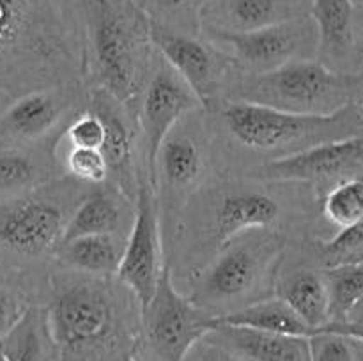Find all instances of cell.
<instances>
[{
    "mask_svg": "<svg viewBox=\"0 0 363 361\" xmlns=\"http://www.w3.org/2000/svg\"><path fill=\"white\" fill-rule=\"evenodd\" d=\"M354 7V13H358V9L363 11V0H351Z\"/></svg>",
    "mask_w": 363,
    "mask_h": 361,
    "instance_id": "obj_39",
    "label": "cell"
},
{
    "mask_svg": "<svg viewBox=\"0 0 363 361\" xmlns=\"http://www.w3.org/2000/svg\"><path fill=\"white\" fill-rule=\"evenodd\" d=\"M80 85L39 88L14 98L0 113V149L34 147L77 115Z\"/></svg>",
    "mask_w": 363,
    "mask_h": 361,
    "instance_id": "obj_16",
    "label": "cell"
},
{
    "mask_svg": "<svg viewBox=\"0 0 363 361\" xmlns=\"http://www.w3.org/2000/svg\"><path fill=\"white\" fill-rule=\"evenodd\" d=\"M202 35L240 73H268L294 60L318 57V28L311 16L245 34L202 32Z\"/></svg>",
    "mask_w": 363,
    "mask_h": 361,
    "instance_id": "obj_11",
    "label": "cell"
},
{
    "mask_svg": "<svg viewBox=\"0 0 363 361\" xmlns=\"http://www.w3.org/2000/svg\"><path fill=\"white\" fill-rule=\"evenodd\" d=\"M165 264L155 188L147 177L140 176L135 198V219L126 236L123 260L116 275L117 282L133 294L138 310L147 306L155 296Z\"/></svg>",
    "mask_w": 363,
    "mask_h": 361,
    "instance_id": "obj_14",
    "label": "cell"
},
{
    "mask_svg": "<svg viewBox=\"0 0 363 361\" xmlns=\"http://www.w3.org/2000/svg\"><path fill=\"white\" fill-rule=\"evenodd\" d=\"M318 268L363 260V223L339 230L328 239H314L307 251Z\"/></svg>",
    "mask_w": 363,
    "mask_h": 361,
    "instance_id": "obj_29",
    "label": "cell"
},
{
    "mask_svg": "<svg viewBox=\"0 0 363 361\" xmlns=\"http://www.w3.org/2000/svg\"><path fill=\"white\" fill-rule=\"evenodd\" d=\"M206 336L225 347L240 361H311V343L305 336L277 335L213 322Z\"/></svg>",
    "mask_w": 363,
    "mask_h": 361,
    "instance_id": "obj_21",
    "label": "cell"
},
{
    "mask_svg": "<svg viewBox=\"0 0 363 361\" xmlns=\"http://www.w3.org/2000/svg\"><path fill=\"white\" fill-rule=\"evenodd\" d=\"M273 296L286 301L312 329V335L330 322L328 289L318 265H300L286 271L279 268Z\"/></svg>",
    "mask_w": 363,
    "mask_h": 361,
    "instance_id": "obj_22",
    "label": "cell"
},
{
    "mask_svg": "<svg viewBox=\"0 0 363 361\" xmlns=\"http://www.w3.org/2000/svg\"><path fill=\"white\" fill-rule=\"evenodd\" d=\"M126 236L96 234L60 244L53 260L60 269L96 276H116L124 255Z\"/></svg>",
    "mask_w": 363,
    "mask_h": 361,
    "instance_id": "obj_24",
    "label": "cell"
},
{
    "mask_svg": "<svg viewBox=\"0 0 363 361\" xmlns=\"http://www.w3.org/2000/svg\"><path fill=\"white\" fill-rule=\"evenodd\" d=\"M151 18L112 0H89V73L98 85L133 112L151 74L155 48Z\"/></svg>",
    "mask_w": 363,
    "mask_h": 361,
    "instance_id": "obj_5",
    "label": "cell"
},
{
    "mask_svg": "<svg viewBox=\"0 0 363 361\" xmlns=\"http://www.w3.org/2000/svg\"><path fill=\"white\" fill-rule=\"evenodd\" d=\"M149 38L156 53L190 85L202 108L216 110L223 101V88L234 69L229 59L208 41L158 21L149 23Z\"/></svg>",
    "mask_w": 363,
    "mask_h": 361,
    "instance_id": "obj_15",
    "label": "cell"
},
{
    "mask_svg": "<svg viewBox=\"0 0 363 361\" xmlns=\"http://www.w3.org/2000/svg\"><path fill=\"white\" fill-rule=\"evenodd\" d=\"M303 16L311 0H202L197 7L201 32L245 34Z\"/></svg>",
    "mask_w": 363,
    "mask_h": 361,
    "instance_id": "obj_17",
    "label": "cell"
},
{
    "mask_svg": "<svg viewBox=\"0 0 363 361\" xmlns=\"http://www.w3.org/2000/svg\"><path fill=\"white\" fill-rule=\"evenodd\" d=\"M133 219L135 200L108 179L106 183L87 190L67 222L60 244L77 237L96 236V234L128 236Z\"/></svg>",
    "mask_w": 363,
    "mask_h": 361,
    "instance_id": "obj_20",
    "label": "cell"
},
{
    "mask_svg": "<svg viewBox=\"0 0 363 361\" xmlns=\"http://www.w3.org/2000/svg\"><path fill=\"white\" fill-rule=\"evenodd\" d=\"M360 315H363V297L360 301H358L357 303V306L353 308V310H351V314L347 315V317H360ZM346 317V319H347Z\"/></svg>",
    "mask_w": 363,
    "mask_h": 361,
    "instance_id": "obj_37",
    "label": "cell"
},
{
    "mask_svg": "<svg viewBox=\"0 0 363 361\" xmlns=\"http://www.w3.org/2000/svg\"><path fill=\"white\" fill-rule=\"evenodd\" d=\"M121 361H137V360H135V357H131V356H126V357H123Z\"/></svg>",
    "mask_w": 363,
    "mask_h": 361,
    "instance_id": "obj_42",
    "label": "cell"
},
{
    "mask_svg": "<svg viewBox=\"0 0 363 361\" xmlns=\"http://www.w3.org/2000/svg\"><path fill=\"white\" fill-rule=\"evenodd\" d=\"M87 184L66 177L0 202V253L14 260L53 255Z\"/></svg>",
    "mask_w": 363,
    "mask_h": 361,
    "instance_id": "obj_7",
    "label": "cell"
},
{
    "mask_svg": "<svg viewBox=\"0 0 363 361\" xmlns=\"http://www.w3.org/2000/svg\"><path fill=\"white\" fill-rule=\"evenodd\" d=\"M89 108L101 117L105 124V145L101 152L108 163L113 184L130 198H137L142 170L135 166V130L131 122V110L117 101L105 88L94 87L89 94Z\"/></svg>",
    "mask_w": 363,
    "mask_h": 361,
    "instance_id": "obj_19",
    "label": "cell"
},
{
    "mask_svg": "<svg viewBox=\"0 0 363 361\" xmlns=\"http://www.w3.org/2000/svg\"><path fill=\"white\" fill-rule=\"evenodd\" d=\"M0 361H2V360H0Z\"/></svg>",
    "mask_w": 363,
    "mask_h": 361,
    "instance_id": "obj_43",
    "label": "cell"
},
{
    "mask_svg": "<svg viewBox=\"0 0 363 361\" xmlns=\"http://www.w3.org/2000/svg\"><path fill=\"white\" fill-rule=\"evenodd\" d=\"M311 361H354V343L333 333H315L308 338Z\"/></svg>",
    "mask_w": 363,
    "mask_h": 361,
    "instance_id": "obj_32",
    "label": "cell"
},
{
    "mask_svg": "<svg viewBox=\"0 0 363 361\" xmlns=\"http://www.w3.org/2000/svg\"><path fill=\"white\" fill-rule=\"evenodd\" d=\"M2 96H7V94H2V92H0V98H2ZM7 106V105H6ZM6 106H2V101H0V113H2V110L6 108Z\"/></svg>",
    "mask_w": 363,
    "mask_h": 361,
    "instance_id": "obj_41",
    "label": "cell"
},
{
    "mask_svg": "<svg viewBox=\"0 0 363 361\" xmlns=\"http://www.w3.org/2000/svg\"><path fill=\"white\" fill-rule=\"evenodd\" d=\"M321 214L328 225L346 230L363 223V177L346 180L321 198Z\"/></svg>",
    "mask_w": 363,
    "mask_h": 361,
    "instance_id": "obj_28",
    "label": "cell"
},
{
    "mask_svg": "<svg viewBox=\"0 0 363 361\" xmlns=\"http://www.w3.org/2000/svg\"><path fill=\"white\" fill-rule=\"evenodd\" d=\"M311 18L318 28V57L325 66L344 73L363 69L357 13L351 0H311Z\"/></svg>",
    "mask_w": 363,
    "mask_h": 361,
    "instance_id": "obj_18",
    "label": "cell"
},
{
    "mask_svg": "<svg viewBox=\"0 0 363 361\" xmlns=\"http://www.w3.org/2000/svg\"><path fill=\"white\" fill-rule=\"evenodd\" d=\"M105 124L101 117L87 108L71 117L55 140V147H84L101 151L105 145Z\"/></svg>",
    "mask_w": 363,
    "mask_h": 361,
    "instance_id": "obj_31",
    "label": "cell"
},
{
    "mask_svg": "<svg viewBox=\"0 0 363 361\" xmlns=\"http://www.w3.org/2000/svg\"><path fill=\"white\" fill-rule=\"evenodd\" d=\"M121 301L110 276L60 269L50 278L45 308L52 338L66 349L99 342L116 328Z\"/></svg>",
    "mask_w": 363,
    "mask_h": 361,
    "instance_id": "obj_8",
    "label": "cell"
},
{
    "mask_svg": "<svg viewBox=\"0 0 363 361\" xmlns=\"http://www.w3.org/2000/svg\"><path fill=\"white\" fill-rule=\"evenodd\" d=\"M357 112H358V117H360V122L363 126V99L357 105Z\"/></svg>",
    "mask_w": 363,
    "mask_h": 361,
    "instance_id": "obj_40",
    "label": "cell"
},
{
    "mask_svg": "<svg viewBox=\"0 0 363 361\" xmlns=\"http://www.w3.org/2000/svg\"><path fill=\"white\" fill-rule=\"evenodd\" d=\"M330 301V322L344 321L363 297V260L323 268Z\"/></svg>",
    "mask_w": 363,
    "mask_h": 361,
    "instance_id": "obj_27",
    "label": "cell"
},
{
    "mask_svg": "<svg viewBox=\"0 0 363 361\" xmlns=\"http://www.w3.org/2000/svg\"><path fill=\"white\" fill-rule=\"evenodd\" d=\"M188 2L190 0H149V4L152 6V9L160 14V16H172V14L181 13V11L186 9Z\"/></svg>",
    "mask_w": 363,
    "mask_h": 361,
    "instance_id": "obj_36",
    "label": "cell"
},
{
    "mask_svg": "<svg viewBox=\"0 0 363 361\" xmlns=\"http://www.w3.org/2000/svg\"><path fill=\"white\" fill-rule=\"evenodd\" d=\"M59 166L55 147L50 151H39L38 145L0 149V202L20 197L57 179Z\"/></svg>",
    "mask_w": 363,
    "mask_h": 361,
    "instance_id": "obj_23",
    "label": "cell"
},
{
    "mask_svg": "<svg viewBox=\"0 0 363 361\" xmlns=\"http://www.w3.org/2000/svg\"><path fill=\"white\" fill-rule=\"evenodd\" d=\"M55 152L66 176L78 183L98 186L110 179L108 163L99 149L55 147Z\"/></svg>",
    "mask_w": 363,
    "mask_h": 361,
    "instance_id": "obj_30",
    "label": "cell"
},
{
    "mask_svg": "<svg viewBox=\"0 0 363 361\" xmlns=\"http://www.w3.org/2000/svg\"><path fill=\"white\" fill-rule=\"evenodd\" d=\"M87 74V25L73 0H0L2 94L80 85Z\"/></svg>",
    "mask_w": 363,
    "mask_h": 361,
    "instance_id": "obj_1",
    "label": "cell"
},
{
    "mask_svg": "<svg viewBox=\"0 0 363 361\" xmlns=\"http://www.w3.org/2000/svg\"><path fill=\"white\" fill-rule=\"evenodd\" d=\"M301 184L261 179H220L202 184L184 205L170 246L188 280L233 237L252 229H279Z\"/></svg>",
    "mask_w": 363,
    "mask_h": 361,
    "instance_id": "obj_2",
    "label": "cell"
},
{
    "mask_svg": "<svg viewBox=\"0 0 363 361\" xmlns=\"http://www.w3.org/2000/svg\"><path fill=\"white\" fill-rule=\"evenodd\" d=\"M201 108V101L190 85L160 57V53H155L151 74L138 99L137 113L142 137L140 147L144 152L142 172L152 188H155L156 154L162 142L184 115Z\"/></svg>",
    "mask_w": 363,
    "mask_h": 361,
    "instance_id": "obj_13",
    "label": "cell"
},
{
    "mask_svg": "<svg viewBox=\"0 0 363 361\" xmlns=\"http://www.w3.org/2000/svg\"><path fill=\"white\" fill-rule=\"evenodd\" d=\"M213 324L238 326V328H250L257 331L277 333V335L305 336V338L312 336V329L279 296H268L236 311L213 317Z\"/></svg>",
    "mask_w": 363,
    "mask_h": 361,
    "instance_id": "obj_26",
    "label": "cell"
},
{
    "mask_svg": "<svg viewBox=\"0 0 363 361\" xmlns=\"http://www.w3.org/2000/svg\"><path fill=\"white\" fill-rule=\"evenodd\" d=\"M315 333H333V335L346 336L353 342L363 343V315H360V317H347L344 321L328 322Z\"/></svg>",
    "mask_w": 363,
    "mask_h": 361,
    "instance_id": "obj_35",
    "label": "cell"
},
{
    "mask_svg": "<svg viewBox=\"0 0 363 361\" xmlns=\"http://www.w3.org/2000/svg\"><path fill=\"white\" fill-rule=\"evenodd\" d=\"M183 361H240L236 356L229 353L225 347L218 345L216 342L209 340L208 336H202L199 342L194 343Z\"/></svg>",
    "mask_w": 363,
    "mask_h": 361,
    "instance_id": "obj_34",
    "label": "cell"
},
{
    "mask_svg": "<svg viewBox=\"0 0 363 361\" xmlns=\"http://www.w3.org/2000/svg\"><path fill=\"white\" fill-rule=\"evenodd\" d=\"M223 101H245L301 115H332L363 99V69L344 73L318 59L294 60L268 73L230 71Z\"/></svg>",
    "mask_w": 363,
    "mask_h": 361,
    "instance_id": "obj_4",
    "label": "cell"
},
{
    "mask_svg": "<svg viewBox=\"0 0 363 361\" xmlns=\"http://www.w3.org/2000/svg\"><path fill=\"white\" fill-rule=\"evenodd\" d=\"M201 110L184 115L162 142L155 163V193L160 222H165L172 243L177 222L191 195L206 183L209 161V130Z\"/></svg>",
    "mask_w": 363,
    "mask_h": 361,
    "instance_id": "obj_9",
    "label": "cell"
},
{
    "mask_svg": "<svg viewBox=\"0 0 363 361\" xmlns=\"http://www.w3.org/2000/svg\"><path fill=\"white\" fill-rule=\"evenodd\" d=\"M254 176L272 183L301 184L321 200L339 184L363 177V133L266 161Z\"/></svg>",
    "mask_w": 363,
    "mask_h": 361,
    "instance_id": "obj_12",
    "label": "cell"
},
{
    "mask_svg": "<svg viewBox=\"0 0 363 361\" xmlns=\"http://www.w3.org/2000/svg\"><path fill=\"white\" fill-rule=\"evenodd\" d=\"M354 343V361H363V343Z\"/></svg>",
    "mask_w": 363,
    "mask_h": 361,
    "instance_id": "obj_38",
    "label": "cell"
},
{
    "mask_svg": "<svg viewBox=\"0 0 363 361\" xmlns=\"http://www.w3.org/2000/svg\"><path fill=\"white\" fill-rule=\"evenodd\" d=\"M57 347L45 308L28 306L14 328L0 340V360L55 361Z\"/></svg>",
    "mask_w": 363,
    "mask_h": 361,
    "instance_id": "obj_25",
    "label": "cell"
},
{
    "mask_svg": "<svg viewBox=\"0 0 363 361\" xmlns=\"http://www.w3.org/2000/svg\"><path fill=\"white\" fill-rule=\"evenodd\" d=\"M140 343L151 361H183L211 329L213 315L199 308L176 285L169 262L147 306L140 310Z\"/></svg>",
    "mask_w": 363,
    "mask_h": 361,
    "instance_id": "obj_10",
    "label": "cell"
},
{
    "mask_svg": "<svg viewBox=\"0 0 363 361\" xmlns=\"http://www.w3.org/2000/svg\"><path fill=\"white\" fill-rule=\"evenodd\" d=\"M213 112H218V124L234 144L268 156V161L363 133L357 105L332 115H301L254 103L222 101Z\"/></svg>",
    "mask_w": 363,
    "mask_h": 361,
    "instance_id": "obj_6",
    "label": "cell"
},
{
    "mask_svg": "<svg viewBox=\"0 0 363 361\" xmlns=\"http://www.w3.org/2000/svg\"><path fill=\"white\" fill-rule=\"evenodd\" d=\"M28 306L30 304L20 294L0 287V340L14 328Z\"/></svg>",
    "mask_w": 363,
    "mask_h": 361,
    "instance_id": "obj_33",
    "label": "cell"
},
{
    "mask_svg": "<svg viewBox=\"0 0 363 361\" xmlns=\"http://www.w3.org/2000/svg\"><path fill=\"white\" fill-rule=\"evenodd\" d=\"M289 237L279 229H252L223 244L190 278V294L213 317L273 296Z\"/></svg>",
    "mask_w": 363,
    "mask_h": 361,
    "instance_id": "obj_3",
    "label": "cell"
}]
</instances>
